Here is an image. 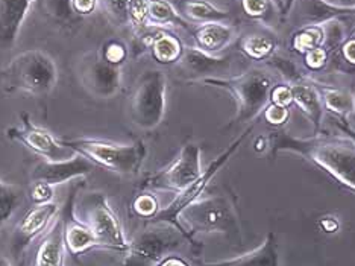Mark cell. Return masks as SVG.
Listing matches in <instances>:
<instances>
[{
	"mask_svg": "<svg viewBox=\"0 0 355 266\" xmlns=\"http://www.w3.org/2000/svg\"><path fill=\"white\" fill-rule=\"evenodd\" d=\"M23 192L17 184L0 181V227L11 219V216L20 207Z\"/></svg>",
	"mask_w": 355,
	"mask_h": 266,
	"instance_id": "30",
	"label": "cell"
},
{
	"mask_svg": "<svg viewBox=\"0 0 355 266\" xmlns=\"http://www.w3.org/2000/svg\"><path fill=\"white\" fill-rule=\"evenodd\" d=\"M268 139L272 158L282 152L302 157L355 195V147L346 137L320 133L297 137L284 130H275Z\"/></svg>",
	"mask_w": 355,
	"mask_h": 266,
	"instance_id": "1",
	"label": "cell"
},
{
	"mask_svg": "<svg viewBox=\"0 0 355 266\" xmlns=\"http://www.w3.org/2000/svg\"><path fill=\"white\" fill-rule=\"evenodd\" d=\"M78 76L96 98L111 99L122 90V67H116L102 60L99 52L88 53L79 61Z\"/></svg>",
	"mask_w": 355,
	"mask_h": 266,
	"instance_id": "11",
	"label": "cell"
},
{
	"mask_svg": "<svg viewBox=\"0 0 355 266\" xmlns=\"http://www.w3.org/2000/svg\"><path fill=\"white\" fill-rule=\"evenodd\" d=\"M96 166L85 157L75 154L64 160H40L31 169V181H43L58 186L92 174Z\"/></svg>",
	"mask_w": 355,
	"mask_h": 266,
	"instance_id": "15",
	"label": "cell"
},
{
	"mask_svg": "<svg viewBox=\"0 0 355 266\" xmlns=\"http://www.w3.org/2000/svg\"><path fill=\"white\" fill-rule=\"evenodd\" d=\"M29 197L34 204L52 203L55 198V186L43 181L32 183V186L29 189Z\"/></svg>",
	"mask_w": 355,
	"mask_h": 266,
	"instance_id": "38",
	"label": "cell"
},
{
	"mask_svg": "<svg viewBox=\"0 0 355 266\" xmlns=\"http://www.w3.org/2000/svg\"><path fill=\"white\" fill-rule=\"evenodd\" d=\"M254 149L257 152H264L266 149H269V139L264 135H260L258 139L254 142Z\"/></svg>",
	"mask_w": 355,
	"mask_h": 266,
	"instance_id": "45",
	"label": "cell"
},
{
	"mask_svg": "<svg viewBox=\"0 0 355 266\" xmlns=\"http://www.w3.org/2000/svg\"><path fill=\"white\" fill-rule=\"evenodd\" d=\"M58 84V67L43 49L19 53L2 70V85L6 93H26L35 98L51 94Z\"/></svg>",
	"mask_w": 355,
	"mask_h": 266,
	"instance_id": "4",
	"label": "cell"
},
{
	"mask_svg": "<svg viewBox=\"0 0 355 266\" xmlns=\"http://www.w3.org/2000/svg\"><path fill=\"white\" fill-rule=\"evenodd\" d=\"M295 10L302 23L301 26L327 25L355 13L331 3L329 0H295Z\"/></svg>",
	"mask_w": 355,
	"mask_h": 266,
	"instance_id": "21",
	"label": "cell"
},
{
	"mask_svg": "<svg viewBox=\"0 0 355 266\" xmlns=\"http://www.w3.org/2000/svg\"><path fill=\"white\" fill-rule=\"evenodd\" d=\"M293 93V102L302 111V115L309 119L313 126V134H319L322 122H324V102L319 92V87L310 83H290Z\"/></svg>",
	"mask_w": 355,
	"mask_h": 266,
	"instance_id": "20",
	"label": "cell"
},
{
	"mask_svg": "<svg viewBox=\"0 0 355 266\" xmlns=\"http://www.w3.org/2000/svg\"><path fill=\"white\" fill-rule=\"evenodd\" d=\"M66 249L64 225L61 216H58V219L52 224V227L44 233V238L42 244L38 245L32 266H66Z\"/></svg>",
	"mask_w": 355,
	"mask_h": 266,
	"instance_id": "22",
	"label": "cell"
},
{
	"mask_svg": "<svg viewBox=\"0 0 355 266\" xmlns=\"http://www.w3.org/2000/svg\"><path fill=\"white\" fill-rule=\"evenodd\" d=\"M202 266H281L278 239L275 233H268L260 247L237 257L219 262L204 263Z\"/></svg>",
	"mask_w": 355,
	"mask_h": 266,
	"instance_id": "19",
	"label": "cell"
},
{
	"mask_svg": "<svg viewBox=\"0 0 355 266\" xmlns=\"http://www.w3.org/2000/svg\"><path fill=\"white\" fill-rule=\"evenodd\" d=\"M64 148L85 157L96 167L122 176H134L141 171L148 157V147L143 140L116 143L94 137H61Z\"/></svg>",
	"mask_w": 355,
	"mask_h": 266,
	"instance_id": "2",
	"label": "cell"
},
{
	"mask_svg": "<svg viewBox=\"0 0 355 266\" xmlns=\"http://www.w3.org/2000/svg\"><path fill=\"white\" fill-rule=\"evenodd\" d=\"M150 53L157 63L168 66V64H178L184 53L185 46L176 35L166 31H157L152 35L149 44Z\"/></svg>",
	"mask_w": 355,
	"mask_h": 266,
	"instance_id": "24",
	"label": "cell"
},
{
	"mask_svg": "<svg viewBox=\"0 0 355 266\" xmlns=\"http://www.w3.org/2000/svg\"><path fill=\"white\" fill-rule=\"evenodd\" d=\"M237 29L227 22H209L198 25L193 31V38L198 49L209 55H217L236 40Z\"/></svg>",
	"mask_w": 355,
	"mask_h": 266,
	"instance_id": "18",
	"label": "cell"
},
{
	"mask_svg": "<svg viewBox=\"0 0 355 266\" xmlns=\"http://www.w3.org/2000/svg\"><path fill=\"white\" fill-rule=\"evenodd\" d=\"M176 11L187 22L202 23L209 22H227L230 19L228 11L222 10L209 0H171Z\"/></svg>",
	"mask_w": 355,
	"mask_h": 266,
	"instance_id": "23",
	"label": "cell"
},
{
	"mask_svg": "<svg viewBox=\"0 0 355 266\" xmlns=\"http://www.w3.org/2000/svg\"><path fill=\"white\" fill-rule=\"evenodd\" d=\"M329 2L340 8H345V10L355 11V0H329Z\"/></svg>",
	"mask_w": 355,
	"mask_h": 266,
	"instance_id": "46",
	"label": "cell"
},
{
	"mask_svg": "<svg viewBox=\"0 0 355 266\" xmlns=\"http://www.w3.org/2000/svg\"><path fill=\"white\" fill-rule=\"evenodd\" d=\"M340 53L346 64L355 67V37L345 40V42L340 44Z\"/></svg>",
	"mask_w": 355,
	"mask_h": 266,
	"instance_id": "42",
	"label": "cell"
},
{
	"mask_svg": "<svg viewBox=\"0 0 355 266\" xmlns=\"http://www.w3.org/2000/svg\"><path fill=\"white\" fill-rule=\"evenodd\" d=\"M278 43L275 37L268 34H249L240 40V49L255 61L270 60L277 52Z\"/></svg>",
	"mask_w": 355,
	"mask_h": 266,
	"instance_id": "27",
	"label": "cell"
},
{
	"mask_svg": "<svg viewBox=\"0 0 355 266\" xmlns=\"http://www.w3.org/2000/svg\"><path fill=\"white\" fill-rule=\"evenodd\" d=\"M199 84L220 88L228 92L236 102V116L232 117L230 126L252 124L263 115L266 107L270 103V92L275 83L269 72L263 69H249L236 76H216L199 81Z\"/></svg>",
	"mask_w": 355,
	"mask_h": 266,
	"instance_id": "3",
	"label": "cell"
},
{
	"mask_svg": "<svg viewBox=\"0 0 355 266\" xmlns=\"http://www.w3.org/2000/svg\"><path fill=\"white\" fill-rule=\"evenodd\" d=\"M252 130H254V125H249L246 130L241 133L237 139L234 140L230 147L222 152L220 156H217L211 161V163H209V166L205 169L202 175H200L195 183L190 184L189 188H185L180 193H176V197L172 203H168L166 207H161V210L157 213L155 217H152L149 224H168V225H173V227H176V228H180L182 233H185V230L182 228V225L180 222L181 213L189 206H191L193 203H196L198 199L202 198L205 189L209 186V183L213 181V178L217 174H219V171H222V167L227 165L234 156L237 154V151L240 149L241 144H243V142L248 139V135L252 133ZM185 236L189 238L187 233H185ZM189 240H190V238H189Z\"/></svg>",
	"mask_w": 355,
	"mask_h": 266,
	"instance_id": "8",
	"label": "cell"
},
{
	"mask_svg": "<svg viewBox=\"0 0 355 266\" xmlns=\"http://www.w3.org/2000/svg\"><path fill=\"white\" fill-rule=\"evenodd\" d=\"M270 103L288 108L293 103V93L290 84H275L270 92Z\"/></svg>",
	"mask_w": 355,
	"mask_h": 266,
	"instance_id": "39",
	"label": "cell"
},
{
	"mask_svg": "<svg viewBox=\"0 0 355 266\" xmlns=\"http://www.w3.org/2000/svg\"><path fill=\"white\" fill-rule=\"evenodd\" d=\"M334 125L337 126V130L343 134V137H346V139H348L355 147V128L348 122V120L342 117H336Z\"/></svg>",
	"mask_w": 355,
	"mask_h": 266,
	"instance_id": "43",
	"label": "cell"
},
{
	"mask_svg": "<svg viewBox=\"0 0 355 266\" xmlns=\"http://www.w3.org/2000/svg\"><path fill=\"white\" fill-rule=\"evenodd\" d=\"M241 8L248 17L261 20L270 14L272 0H241Z\"/></svg>",
	"mask_w": 355,
	"mask_h": 266,
	"instance_id": "36",
	"label": "cell"
},
{
	"mask_svg": "<svg viewBox=\"0 0 355 266\" xmlns=\"http://www.w3.org/2000/svg\"><path fill=\"white\" fill-rule=\"evenodd\" d=\"M84 184L79 183L70 190V195L66 201V204L61 208V219L64 225V242H66V248L70 254L79 256L84 254L90 249L101 248L98 238H96L94 231L92 230L84 219H80L75 210V201L78 190L83 188Z\"/></svg>",
	"mask_w": 355,
	"mask_h": 266,
	"instance_id": "14",
	"label": "cell"
},
{
	"mask_svg": "<svg viewBox=\"0 0 355 266\" xmlns=\"http://www.w3.org/2000/svg\"><path fill=\"white\" fill-rule=\"evenodd\" d=\"M354 37H355V35H354Z\"/></svg>",
	"mask_w": 355,
	"mask_h": 266,
	"instance_id": "49",
	"label": "cell"
},
{
	"mask_svg": "<svg viewBox=\"0 0 355 266\" xmlns=\"http://www.w3.org/2000/svg\"><path fill=\"white\" fill-rule=\"evenodd\" d=\"M0 266H12L11 265V262L6 259V257H3V256H0Z\"/></svg>",
	"mask_w": 355,
	"mask_h": 266,
	"instance_id": "47",
	"label": "cell"
},
{
	"mask_svg": "<svg viewBox=\"0 0 355 266\" xmlns=\"http://www.w3.org/2000/svg\"><path fill=\"white\" fill-rule=\"evenodd\" d=\"M319 92L322 96V102H324V108L333 113L336 117L346 119L354 113V93L349 90L340 87L324 85L320 87Z\"/></svg>",
	"mask_w": 355,
	"mask_h": 266,
	"instance_id": "25",
	"label": "cell"
},
{
	"mask_svg": "<svg viewBox=\"0 0 355 266\" xmlns=\"http://www.w3.org/2000/svg\"><path fill=\"white\" fill-rule=\"evenodd\" d=\"M61 206L58 203H46V204H34V207L23 216V219L14 228L11 236V249L15 256H20L26 251V248L37 238L49 230L52 224L58 219L61 213Z\"/></svg>",
	"mask_w": 355,
	"mask_h": 266,
	"instance_id": "13",
	"label": "cell"
},
{
	"mask_svg": "<svg viewBox=\"0 0 355 266\" xmlns=\"http://www.w3.org/2000/svg\"><path fill=\"white\" fill-rule=\"evenodd\" d=\"M99 55L102 56V60L112 64V66L122 67L128 58V47L120 40H108V42L103 43Z\"/></svg>",
	"mask_w": 355,
	"mask_h": 266,
	"instance_id": "33",
	"label": "cell"
},
{
	"mask_svg": "<svg viewBox=\"0 0 355 266\" xmlns=\"http://www.w3.org/2000/svg\"><path fill=\"white\" fill-rule=\"evenodd\" d=\"M354 102H355V93H354ZM352 117H354V122H355V107H354V113H352Z\"/></svg>",
	"mask_w": 355,
	"mask_h": 266,
	"instance_id": "48",
	"label": "cell"
},
{
	"mask_svg": "<svg viewBox=\"0 0 355 266\" xmlns=\"http://www.w3.org/2000/svg\"><path fill=\"white\" fill-rule=\"evenodd\" d=\"M35 0H0V46L12 47Z\"/></svg>",
	"mask_w": 355,
	"mask_h": 266,
	"instance_id": "17",
	"label": "cell"
},
{
	"mask_svg": "<svg viewBox=\"0 0 355 266\" xmlns=\"http://www.w3.org/2000/svg\"><path fill=\"white\" fill-rule=\"evenodd\" d=\"M84 204L85 222L94 231L101 244V249H110V251L123 254L129 247V240L125 236L123 225L120 222L117 213L103 193H92Z\"/></svg>",
	"mask_w": 355,
	"mask_h": 266,
	"instance_id": "10",
	"label": "cell"
},
{
	"mask_svg": "<svg viewBox=\"0 0 355 266\" xmlns=\"http://www.w3.org/2000/svg\"><path fill=\"white\" fill-rule=\"evenodd\" d=\"M35 6L46 19L60 25H70L78 19L71 10V0H35Z\"/></svg>",
	"mask_w": 355,
	"mask_h": 266,
	"instance_id": "29",
	"label": "cell"
},
{
	"mask_svg": "<svg viewBox=\"0 0 355 266\" xmlns=\"http://www.w3.org/2000/svg\"><path fill=\"white\" fill-rule=\"evenodd\" d=\"M20 122V126L8 128V139L21 143L23 147H26L31 152H34L35 156L42 157L43 160H64L71 157L69 156L70 149L64 148L60 140L46 128L32 122L28 113H21Z\"/></svg>",
	"mask_w": 355,
	"mask_h": 266,
	"instance_id": "12",
	"label": "cell"
},
{
	"mask_svg": "<svg viewBox=\"0 0 355 266\" xmlns=\"http://www.w3.org/2000/svg\"><path fill=\"white\" fill-rule=\"evenodd\" d=\"M157 266H190L187 262H185L182 257L176 256V254H171L164 257L163 260H161Z\"/></svg>",
	"mask_w": 355,
	"mask_h": 266,
	"instance_id": "44",
	"label": "cell"
},
{
	"mask_svg": "<svg viewBox=\"0 0 355 266\" xmlns=\"http://www.w3.org/2000/svg\"><path fill=\"white\" fill-rule=\"evenodd\" d=\"M167 108V76L164 72L149 69L137 79L129 103L132 124L143 131L155 130L163 122Z\"/></svg>",
	"mask_w": 355,
	"mask_h": 266,
	"instance_id": "6",
	"label": "cell"
},
{
	"mask_svg": "<svg viewBox=\"0 0 355 266\" xmlns=\"http://www.w3.org/2000/svg\"><path fill=\"white\" fill-rule=\"evenodd\" d=\"M98 3L105 17L112 25H131V20H129V0H98Z\"/></svg>",
	"mask_w": 355,
	"mask_h": 266,
	"instance_id": "31",
	"label": "cell"
},
{
	"mask_svg": "<svg viewBox=\"0 0 355 266\" xmlns=\"http://www.w3.org/2000/svg\"><path fill=\"white\" fill-rule=\"evenodd\" d=\"M185 242H190L180 228L168 224H149L141 230L123 253L120 266H157L164 257L173 254Z\"/></svg>",
	"mask_w": 355,
	"mask_h": 266,
	"instance_id": "7",
	"label": "cell"
},
{
	"mask_svg": "<svg viewBox=\"0 0 355 266\" xmlns=\"http://www.w3.org/2000/svg\"><path fill=\"white\" fill-rule=\"evenodd\" d=\"M131 208H132V213L135 216L141 217V219H146L148 222L152 219V217H155L157 213L161 210L157 197L152 195V193H149V192H144V193H140V195H137L132 201Z\"/></svg>",
	"mask_w": 355,
	"mask_h": 266,
	"instance_id": "32",
	"label": "cell"
},
{
	"mask_svg": "<svg viewBox=\"0 0 355 266\" xmlns=\"http://www.w3.org/2000/svg\"><path fill=\"white\" fill-rule=\"evenodd\" d=\"M325 25H306L297 29L292 37V49L297 53H306L314 47L325 46Z\"/></svg>",
	"mask_w": 355,
	"mask_h": 266,
	"instance_id": "28",
	"label": "cell"
},
{
	"mask_svg": "<svg viewBox=\"0 0 355 266\" xmlns=\"http://www.w3.org/2000/svg\"><path fill=\"white\" fill-rule=\"evenodd\" d=\"M328 60H329V51L325 46L314 47V49L304 53L305 66L311 72H319L322 69H325Z\"/></svg>",
	"mask_w": 355,
	"mask_h": 266,
	"instance_id": "35",
	"label": "cell"
},
{
	"mask_svg": "<svg viewBox=\"0 0 355 266\" xmlns=\"http://www.w3.org/2000/svg\"><path fill=\"white\" fill-rule=\"evenodd\" d=\"M98 0H71V10L76 17H88L98 10Z\"/></svg>",
	"mask_w": 355,
	"mask_h": 266,
	"instance_id": "41",
	"label": "cell"
},
{
	"mask_svg": "<svg viewBox=\"0 0 355 266\" xmlns=\"http://www.w3.org/2000/svg\"><path fill=\"white\" fill-rule=\"evenodd\" d=\"M202 172V149L196 143H187L171 165L146 176L141 183V189L180 193L195 183Z\"/></svg>",
	"mask_w": 355,
	"mask_h": 266,
	"instance_id": "9",
	"label": "cell"
},
{
	"mask_svg": "<svg viewBox=\"0 0 355 266\" xmlns=\"http://www.w3.org/2000/svg\"><path fill=\"white\" fill-rule=\"evenodd\" d=\"M318 225H319V228H320L322 233H324V235L331 236V235H337V233L340 231L342 221L337 215L328 213V215H324V216L319 217Z\"/></svg>",
	"mask_w": 355,
	"mask_h": 266,
	"instance_id": "40",
	"label": "cell"
},
{
	"mask_svg": "<svg viewBox=\"0 0 355 266\" xmlns=\"http://www.w3.org/2000/svg\"><path fill=\"white\" fill-rule=\"evenodd\" d=\"M232 56H217L205 53L198 47H185L178 67L190 79L189 83H199L207 78H216L219 74H228Z\"/></svg>",
	"mask_w": 355,
	"mask_h": 266,
	"instance_id": "16",
	"label": "cell"
},
{
	"mask_svg": "<svg viewBox=\"0 0 355 266\" xmlns=\"http://www.w3.org/2000/svg\"><path fill=\"white\" fill-rule=\"evenodd\" d=\"M149 26H182L187 28L189 22L184 20L168 0H150L148 8Z\"/></svg>",
	"mask_w": 355,
	"mask_h": 266,
	"instance_id": "26",
	"label": "cell"
},
{
	"mask_svg": "<svg viewBox=\"0 0 355 266\" xmlns=\"http://www.w3.org/2000/svg\"><path fill=\"white\" fill-rule=\"evenodd\" d=\"M150 0H129V20L135 29H144L148 25V8Z\"/></svg>",
	"mask_w": 355,
	"mask_h": 266,
	"instance_id": "34",
	"label": "cell"
},
{
	"mask_svg": "<svg viewBox=\"0 0 355 266\" xmlns=\"http://www.w3.org/2000/svg\"><path fill=\"white\" fill-rule=\"evenodd\" d=\"M263 116H264L266 122H268L269 125L275 126V128H282L288 122L290 117H292V113H290V110L286 107H279V106H275V103H269V106L266 107V110L263 111Z\"/></svg>",
	"mask_w": 355,
	"mask_h": 266,
	"instance_id": "37",
	"label": "cell"
},
{
	"mask_svg": "<svg viewBox=\"0 0 355 266\" xmlns=\"http://www.w3.org/2000/svg\"><path fill=\"white\" fill-rule=\"evenodd\" d=\"M180 222L189 235L191 244H195V236L199 233L240 236V222L236 206L227 195H211L198 199L181 213Z\"/></svg>",
	"mask_w": 355,
	"mask_h": 266,
	"instance_id": "5",
	"label": "cell"
}]
</instances>
